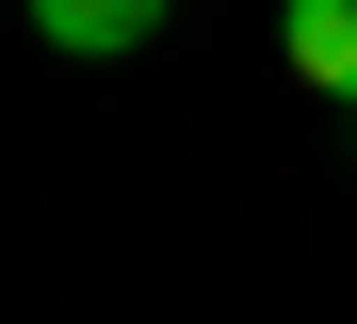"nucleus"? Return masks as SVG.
I'll return each instance as SVG.
<instances>
[{
	"label": "nucleus",
	"mask_w": 357,
	"mask_h": 324,
	"mask_svg": "<svg viewBox=\"0 0 357 324\" xmlns=\"http://www.w3.org/2000/svg\"><path fill=\"white\" fill-rule=\"evenodd\" d=\"M162 17H178V0H33V33L66 49V65H130Z\"/></svg>",
	"instance_id": "1"
},
{
	"label": "nucleus",
	"mask_w": 357,
	"mask_h": 324,
	"mask_svg": "<svg viewBox=\"0 0 357 324\" xmlns=\"http://www.w3.org/2000/svg\"><path fill=\"white\" fill-rule=\"evenodd\" d=\"M276 49H292V82H309L325 114L357 98V0H292V33H276Z\"/></svg>",
	"instance_id": "2"
},
{
	"label": "nucleus",
	"mask_w": 357,
	"mask_h": 324,
	"mask_svg": "<svg viewBox=\"0 0 357 324\" xmlns=\"http://www.w3.org/2000/svg\"><path fill=\"white\" fill-rule=\"evenodd\" d=\"M341 146H357V98H341Z\"/></svg>",
	"instance_id": "3"
}]
</instances>
